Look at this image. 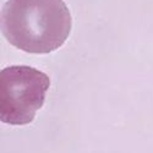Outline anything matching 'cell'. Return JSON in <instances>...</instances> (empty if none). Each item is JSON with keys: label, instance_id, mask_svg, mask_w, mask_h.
I'll use <instances>...</instances> for the list:
<instances>
[{"label": "cell", "instance_id": "obj_1", "mask_svg": "<svg viewBox=\"0 0 153 153\" xmlns=\"http://www.w3.org/2000/svg\"><path fill=\"white\" fill-rule=\"evenodd\" d=\"M72 19L64 0H7L1 32L15 48L30 54L58 50L70 36Z\"/></svg>", "mask_w": 153, "mask_h": 153}, {"label": "cell", "instance_id": "obj_2", "mask_svg": "<svg viewBox=\"0 0 153 153\" xmlns=\"http://www.w3.org/2000/svg\"><path fill=\"white\" fill-rule=\"evenodd\" d=\"M50 87L49 76L32 66L12 65L0 71V120L21 126L31 124Z\"/></svg>", "mask_w": 153, "mask_h": 153}]
</instances>
